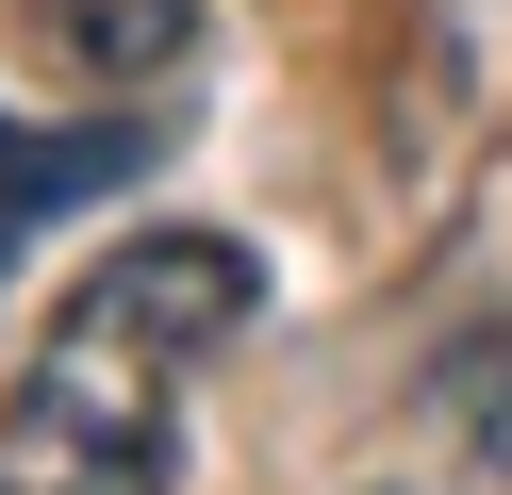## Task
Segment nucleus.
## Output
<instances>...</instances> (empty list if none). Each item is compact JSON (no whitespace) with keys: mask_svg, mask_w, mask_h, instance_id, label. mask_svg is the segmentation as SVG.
Listing matches in <instances>:
<instances>
[{"mask_svg":"<svg viewBox=\"0 0 512 495\" xmlns=\"http://www.w3.org/2000/svg\"><path fill=\"white\" fill-rule=\"evenodd\" d=\"M149 149H166V116H133V99H116V116H83V132H34V116H0V264L34 248L50 215H83L100 182H133Z\"/></svg>","mask_w":512,"mask_h":495,"instance_id":"obj_2","label":"nucleus"},{"mask_svg":"<svg viewBox=\"0 0 512 495\" xmlns=\"http://www.w3.org/2000/svg\"><path fill=\"white\" fill-rule=\"evenodd\" d=\"M34 33H50L100 99H133V83H166V66L199 50V0H34Z\"/></svg>","mask_w":512,"mask_h":495,"instance_id":"obj_3","label":"nucleus"},{"mask_svg":"<svg viewBox=\"0 0 512 495\" xmlns=\"http://www.w3.org/2000/svg\"><path fill=\"white\" fill-rule=\"evenodd\" d=\"M446 413L479 429V462H512V330H496V347H463V380H446Z\"/></svg>","mask_w":512,"mask_h":495,"instance_id":"obj_4","label":"nucleus"},{"mask_svg":"<svg viewBox=\"0 0 512 495\" xmlns=\"http://www.w3.org/2000/svg\"><path fill=\"white\" fill-rule=\"evenodd\" d=\"M248 314H265V264L232 231H133L116 264H83L34 380L0 396V495H166L182 363L232 347Z\"/></svg>","mask_w":512,"mask_h":495,"instance_id":"obj_1","label":"nucleus"}]
</instances>
